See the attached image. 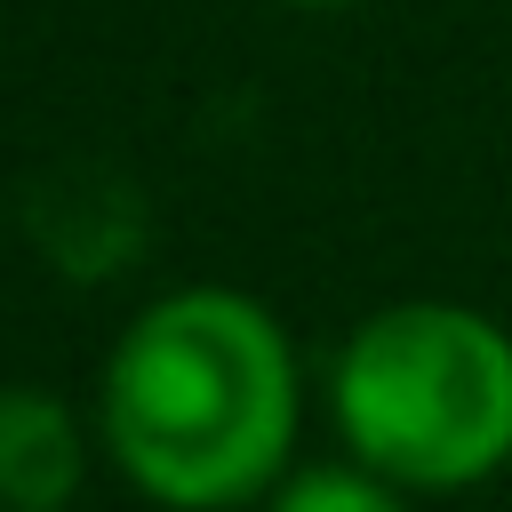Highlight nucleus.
Segmentation results:
<instances>
[{
    "mask_svg": "<svg viewBox=\"0 0 512 512\" xmlns=\"http://www.w3.org/2000/svg\"><path fill=\"white\" fill-rule=\"evenodd\" d=\"M296 432L304 360L248 288H168L104 352L96 448L160 512H256L296 464Z\"/></svg>",
    "mask_w": 512,
    "mask_h": 512,
    "instance_id": "obj_1",
    "label": "nucleus"
},
{
    "mask_svg": "<svg viewBox=\"0 0 512 512\" xmlns=\"http://www.w3.org/2000/svg\"><path fill=\"white\" fill-rule=\"evenodd\" d=\"M344 456L408 496H464L512 464V328L480 304L400 296L328 360Z\"/></svg>",
    "mask_w": 512,
    "mask_h": 512,
    "instance_id": "obj_2",
    "label": "nucleus"
},
{
    "mask_svg": "<svg viewBox=\"0 0 512 512\" xmlns=\"http://www.w3.org/2000/svg\"><path fill=\"white\" fill-rule=\"evenodd\" d=\"M88 424L48 384H0V512H72L88 472Z\"/></svg>",
    "mask_w": 512,
    "mask_h": 512,
    "instance_id": "obj_3",
    "label": "nucleus"
},
{
    "mask_svg": "<svg viewBox=\"0 0 512 512\" xmlns=\"http://www.w3.org/2000/svg\"><path fill=\"white\" fill-rule=\"evenodd\" d=\"M256 512H408V488H392L360 456H336V464H288Z\"/></svg>",
    "mask_w": 512,
    "mask_h": 512,
    "instance_id": "obj_4",
    "label": "nucleus"
},
{
    "mask_svg": "<svg viewBox=\"0 0 512 512\" xmlns=\"http://www.w3.org/2000/svg\"><path fill=\"white\" fill-rule=\"evenodd\" d=\"M272 8H312V16H328V8H368V0H272Z\"/></svg>",
    "mask_w": 512,
    "mask_h": 512,
    "instance_id": "obj_5",
    "label": "nucleus"
}]
</instances>
